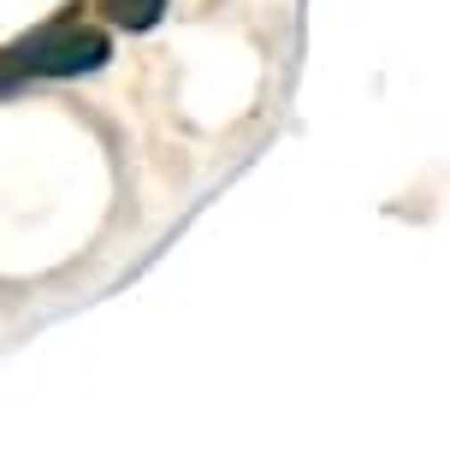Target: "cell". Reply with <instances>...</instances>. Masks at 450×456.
<instances>
[{
	"label": "cell",
	"instance_id": "cell-1",
	"mask_svg": "<svg viewBox=\"0 0 450 456\" xmlns=\"http://www.w3.org/2000/svg\"><path fill=\"white\" fill-rule=\"evenodd\" d=\"M113 60V42L101 24H84V18H48L42 30L18 36L12 48L0 53V71L6 77H84V71H101Z\"/></svg>",
	"mask_w": 450,
	"mask_h": 456
},
{
	"label": "cell",
	"instance_id": "cell-2",
	"mask_svg": "<svg viewBox=\"0 0 450 456\" xmlns=\"http://www.w3.org/2000/svg\"><path fill=\"white\" fill-rule=\"evenodd\" d=\"M101 18L107 24H119V30H149L154 18L167 12V0H95Z\"/></svg>",
	"mask_w": 450,
	"mask_h": 456
},
{
	"label": "cell",
	"instance_id": "cell-3",
	"mask_svg": "<svg viewBox=\"0 0 450 456\" xmlns=\"http://www.w3.org/2000/svg\"><path fill=\"white\" fill-rule=\"evenodd\" d=\"M6 89H12V77H6V71H0V95H6Z\"/></svg>",
	"mask_w": 450,
	"mask_h": 456
}]
</instances>
